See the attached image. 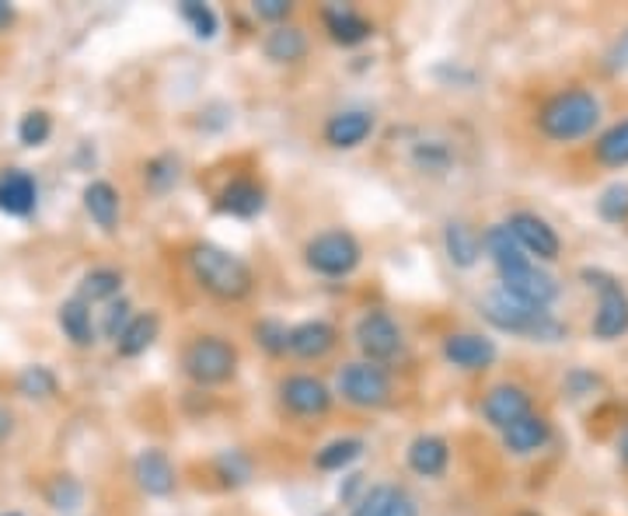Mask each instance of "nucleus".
<instances>
[{
    "label": "nucleus",
    "instance_id": "1",
    "mask_svg": "<svg viewBox=\"0 0 628 516\" xmlns=\"http://www.w3.org/2000/svg\"><path fill=\"white\" fill-rule=\"evenodd\" d=\"M482 249L496 268L500 276V289L510 297H517L531 307H545L552 310V304L558 301V283L555 276H548L542 265H537L513 234L506 231V223H492V228L482 231Z\"/></svg>",
    "mask_w": 628,
    "mask_h": 516
},
{
    "label": "nucleus",
    "instance_id": "2",
    "mask_svg": "<svg viewBox=\"0 0 628 516\" xmlns=\"http://www.w3.org/2000/svg\"><path fill=\"white\" fill-rule=\"evenodd\" d=\"M186 268L192 283L220 304H244L255 294V268L217 241H192L186 249Z\"/></svg>",
    "mask_w": 628,
    "mask_h": 516
},
{
    "label": "nucleus",
    "instance_id": "3",
    "mask_svg": "<svg viewBox=\"0 0 628 516\" xmlns=\"http://www.w3.org/2000/svg\"><path fill=\"white\" fill-rule=\"evenodd\" d=\"M600 116H604L600 98L590 92V87L573 84L537 105L534 126L548 144H576L583 137H590V133L600 126Z\"/></svg>",
    "mask_w": 628,
    "mask_h": 516
},
{
    "label": "nucleus",
    "instance_id": "4",
    "mask_svg": "<svg viewBox=\"0 0 628 516\" xmlns=\"http://www.w3.org/2000/svg\"><path fill=\"white\" fill-rule=\"evenodd\" d=\"M479 310L496 331L517 335V339H524V343H563L569 335V328L558 322L552 310L531 307V304H524L517 297L503 294V289H492V294H485L479 301Z\"/></svg>",
    "mask_w": 628,
    "mask_h": 516
},
{
    "label": "nucleus",
    "instance_id": "5",
    "mask_svg": "<svg viewBox=\"0 0 628 516\" xmlns=\"http://www.w3.org/2000/svg\"><path fill=\"white\" fill-rule=\"evenodd\" d=\"M178 367H182V377L192 380L196 388H220V385H231L238 377L241 356L228 335L203 331V335H192V339L182 346V352H178Z\"/></svg>",
    "mask_w": 628,
    "mask_h": 516
},
{
    "label": "nucleus",
    "instance_id": "6",
    "mask_svg": "<svg viewBox=\"0 0 628 516\" xmlns=\"http://www.w3.org/2000/svg\"><path fill=\"white\" fill-rule=\"evenodd\" d=\"M301 259L307 265V273H314V276L346 280L364 265V244L346 228H328V231H318L304 241Z\"/></svg>",
    "mask_w": 628,
    "mask_h": 516
},
{
    "label": "nucleus",
    "instance_id": "7",
    "mask_svg": "<svg viewBox=\"0 0 628 516\" xmlns=\"http://www.w3.org/2000/svg\"><path fill=\"white\" fill-rule=\"evenodd\" d=\"M332 391H335V398H343L349 409L377 412V409H388L395 401V380H391L388 367L353 360V364L339 367Z\"/></svg>",
    "mask_w": 628,
    "mask_h": 516
},
{
    "label": "nucleus",
    "instance_id": "8",
    "mask_svg": "<svg viewBox=\"0 0 628 516\" xmlns=\"http://www.w3.org/2000/svg\"><path fill=\"white\" fill-rule=\"evenodd\" d=\"M353 343L367 364L388 367V364L398 360L401 349H406V335H401V325L395 322L391 310L367 307L353 325Z\"/></svg>",
    "mask_w": 628,
    "mask_h": 516
},
{
    "label": "nucleus",
    "instance_id": "9",
    "mask_svg": "<svg viewBox=\"0 0 628 516\" xmlns=\"http://www.w3.org/2000/svg\"><path fill=\"white\" fill-rule=\"evenodd\" d=\"M583 280L590 289H597V310L590 322V335L600 343H615L621 335H628V294L625 286L600 273V268H583Z\"/></svg>",
    "mask_w": 628,
    "mask_h": 516
},
{
    "label": "nucleus",
    "instance_id": "10",
    "mask_svg": "<svg viewBox=\"0 0 628 516\" xmlns=\"http://www.w3.org/2000/svg\"><path fill=\"white\" fill-rule=\"evenodd\" d=\"M276 398L286 415L294 419H322L335 406V391L314 373H286L276 385Z\"/></svg>",
    "mask_w": 628,
    "mask_h": 516
},
{
    "label": "nucleus",
    "instance_id": "11",
    "mask_svg": "<svg viewBox=\"0 0 628 516\" xmlns=\"http://www.w3.org/2000/svg\"><path fill=\"white\" fill-rule=\"evenodd\" d=\"M406 165L422 178H447L458 168V144L443 133H416L406 144Z\"/></svg>",
    "mask_w": 628,
    "mask_h": 516
},
{
    "label": "nucleus",
    "instance_id": "12",
    "mask_svg": "<svg viewBox=\"0 0 628 516\" xmlns=\"http://www.w3.org/2000/svg\"><path fill=\"white\" fill-rule=\"evenodd\" d=\"M506 231L534 262H555L563 255V238H558V231L545 217H537L531 210H513L506 217Z\"/></svg>",
    "mask_w": 628,
    "mask_h": 516
},
{
    "label": "nucleus",
    "instance_id": "13",
    "mask_svg": "<svg viewBox=\"0 0 628 516\" xmlns=\"http://www.w3.org/2000/svg\"><path fill=\"white\" fill-rule=\"evenodd\" d=\"M440 356L454 370L482 373L489 367H496L500 346H496V339H489V335H482V331H451V335H443Z\"/></svg>",
    "mask_w": 628,
    "mask_h": 516
},
{
    "label": "nucleus",
    "instance_id": "14",
    "mask_svg": "<svg viewBox=\"0 0 628 516\" xmlns=\"http://www.w3.org/2000/svg\"><path fill=\"white\" fill-rule=\"evenodd\" d=\"M482 419L492 425V430H510L513 422H521L524 415L534 412V398L524 385L517 380H503V385H492L482 394V406H479Z\"/></svg>",
    "mask_w": 628,
    "mask_h": 516
},
{
    "label": "nucleus",
    "instance_id": "15",
    "mask_svg": "<svg viewBox=\"0 0 628 516\" xmlns=\"http://www.w3.org/2000/svg\"><path fill=\"white\" fill-rule=\"evenodd\" d=\"M343 335L332 322L325 318H304L297 325H290V339H286V356L304 364H322L328 356L339 349Z\"/></svg>",
    "mask_w": 628,
    "mask_h": 516
},
{
    "label": "nucleus",
    "instance_id": "16",
    "mask_svg": "<svg viewBox=\"0 0 628 516\" xmlns=\"http://www.w3.org/2000/svg\"><path fill=\"white\" fill-rule=\"evenodd\" d=\"M133 482H137V488L147 499H168L178 488V467L161 446H144L133 457Z\"/></svg>",
    "mask_w": 628,
    "mask_h": 516
},
{
    "label": "nucleus",
    "instance_id": "17",
    "mask_svg": "<svg viewBox=\"0 0 628 516\" xmlns=\"http://www.w3.org/2000/svg\"><path fill=\"white\" fill-rule=\"evenodd\" d=\"M374 129H377L374 112L353 105V108L332 112V116L322 123V140L332 150H356V147H364L374 137Z\"/></svg>",
    "mask_w": 628,
    "mask_h": 516
},
{
    "label": "nucleus",
    "instance_id": "18",
    "mask_svg": "<svg viewBox=\"0 0 628 516\" xmlns=\"http://www.w3.org/2000/svg\"><path fill=\"white\" fill-rule=\"evenodd\" d=\"M265 207H269V192L252 175L231 178V182L213 196V210L231 220H255L265 213Z\"/></svg>",
    "mask_w": 628,
    "mask_h": 516
},
{
    "label": "nucleus",
    "instance_id": "19",
    "mask_svg": "<svg viewBox=\"0 0 628 516\" xmlns=\"http://www.w3.org/2000/svg\"><path fill=\"white\" fill-rule=\"evenodd\" d=\"M318 18H322L325 35L335 42V46H346V50L349 46H364V42H370L374 32H377L374 21L364 11L349 8V4H325Z\"/></svg>",
    "mask_w": 628,
    "mask_h": 516
},
{
    "label": "nucleus",
    "instance_id": "20",
    "mask_svg": "<svg viewBox=\"0 0 628 516\" xmlns=\"http://www.w3.org/2000/svg\"><path fill=\"white\" fill-rule=\"evenodd\" d=\"M406 464L416 478L437 482L447 475V467H451V443L437 433H419L406 446Z\"/></svg>",
    "mask_w": 628,
    "mask_h": 516
},
{
    "label": "nucleus",
    "instance_id": "21",
    "mask_svg": "<svg viewBox=\"0 0 628 516\" xmlns=\"http://www.w3.org/2000/svg\"><path fill=\"white\" fill-rule=\"evenodd\" d=\"M443 255L447 262H451L454 268H461V273H468V268H475L482 262V231L475 228V223H468V220H447L443 223Z\"/></svg>",
    "mask_w": 628,
    "mask_h": 516
},
{
    "label": "nucleus",
    "instance_id": "22",
    "mask_svg": "<svg viewBox=\"0 0 628 516\" xmlns=\"http://www.w3.org/2000/svg\"><path fill=\"white\" fill-rule=\"evenodd\" d=\"M39 207V182L25 168H11L0 175V213L25 220Z\"/></svg>",
    "mask_w": 628,
    "mask_h": 516
},
{
    "label": "nucleus",
    "instance_id": "23",
    "mask_svg": "<svg viewBox=\"0 0 628 516\" xmlns=\"http://www.w3.org/2000/svg\"><path fill=\"white\" fill-rule=\"evenodd\" d=\"M311 53V39L301 25L286 21V25H276L262 35V56L276 66H297L304 63Z\"/></svg>",
    "mask_w": 628,
    "mask_h": 516
},
{
    "label": "nucleus",
    "instance_id": "24",
    "mask_svg": "<svg viewBox=\"0 0 628 516\" xmlns=\"http://www.w3.org/2000/svg\"><path fill=\"white\" fill-rule=\"evenodd\" d=\"M84 213L92 217V223L105 234H116L119 231V217H123V196L119 189L105 182V178H95V182H87L84 192Z\"/></svg>",
    "mask_w": 628,
    "mask_h": 516
},
{
    "label": "nucleus",
    "instance_id": "25",
    "mask_svg": "<svg viewBox=\"0 0 628 516\" xmlns=\"http://www.w3.org/2000/svg\"><path fill=\"white\" fill-rule=\"evenodd\" d=\"M500 436H503L506 454H513V457H531V454L545 451V446L552 443V422H548L542 412H531V415H524L521 422H513L510 430H503Z\"/></svg>",
    "mask_w": 628,
    "mask_h": 516
},
{
    "label": "nucleus",
    "instance_id": "26",
    "mask_svg": "<svg viewBox=\"0 0 628 516\" xmlns=\"http://www.w3.org/2000/svg\"><path fill=\"white\" fill-rule=\"evenodd\" d=\"M56 325L63 331V339L77 349H92L98 343V325H95L92 304H84L81 297H71L56 307Z\"/></svg>",
    "mask_w": 628,
    "mask_h": 516
},
{
    "label": "nucleus",
    "instance_id": "27",
    "mask_svg": "<svg viewBox=\"0 0 628 516\" xmlns=\"http://www.w3.org/2000/svg\"><path fill=\"white\" fill-rule=\"evenodd\" d=\"M157 335H161V314H157V310H137V314H133V322L123 328V335L116 339V352L123 356V360H137V356H144L157 343Z\"/></svg>",
    "mask_w": 628,
    "mask_h": 516
},
{
    "label": "nucleus",
    "instance_id": "28",
    "mask_svg": "<svg viewBox=\"0 0 628 516\" xmlns=\"http://www.w3.org/2000/svg\"><path fill=\"white\" fill-rule=\"evenodd\" d=\"M210 475L217 478L220 488H244L255 482V457L241 446H228V451L213 454L210 461Z\"/></svg>",
    "mask_w": 628,
    "mask_h": 516
},
{
    "label": "nucleus",
    "instance_id": "29",
    "mask_svg": "<svg viewBox=\"0 0 628 516\" xmlns=\"http://www.w3.org/2000/svg\"><path fill=\"white\" fill-rule=\"evenodd\" d=\"M367 451V440L364 436H335L328 443H322L314 451V467L325 471V475H339V471L353 467L356 461L364 457Z\"/></svg>",
    "mask_w": 628,
    "mask_h": 516
},
{
    "label": "nucleus",
    "instance_id": "30",
    "mask_svg": "<svg viewBox=\"0 0 628 516\" xmlns=\"http://www.w3.org/2000/svg\"><path fill=\"white\" fill-rule=\"evenodd\" d=\"M77 297L84 304H112L123 297V273L112 265H98V268H87L81 276V286H77Z\"/></svg>",
    "mask_w": 628,
    "mask_h": 516
},
{
    "label": "nucleus",
    "instance_id": "31",
    "mask_svg": "<svg viewBox=\"0 0 628 516\" xmlns=\"http://www.w3.org/2000/svg\"><path fill=\"white\" fill-rule=\"evenodd\" d=\"M144 189L150 196H168L178 182H182V157L171 154V150H161L144 161Z\"/></svg>",
    "mask_w": 628,
    "mask_h": 516
},
{
    "label": "nucleus",
    "instance_id": "32",
    "mask_svg": "<svg viewBox=\"0 0 628 516\" xmlns=\"http://www.w3.org/2000/svg\"><path fill=\"white\" fill-rule=\"evenodd\" d=\"M594 157L604 168H628V119L608 126L594 144Z\"/></svg>",
    "mask_w": 628,
    "mask_h": 516
},
{
    "label": "nucleus",
    "instance_id": "33",
    "mask_svg": "<svg viewBox=\"0 0 628 516\" xmlns=\"http://www.w3.org/2000/svg\"><path fill=\"white\" fill-rule=\"evenodd\" d=\"M14 388H18L21 398H29V401H50V398L60 394V377L50 367L35 364V367H25L18 373Z\"/></svg>",
    "mask_w": 628,
    "mask_h": 516
},
{
    "label": "nucleus",
    "instance_id": "34",
    "mask_svg": "<svg viewBox=\"0 0 628 516\" xmlns=\"http://www.w3.org/2000/svg\"><path fill=\"white\" fill-rule=\"evenodd\" d=\"M84 496H87V492H84L81 478H74V475H56L46 485V506L53 513H63V516L77 513L84 506Z\"/></svg>",
    "mask_w": 628,
    "mask_h": 516
},
{
    "label": "nucleus",
    "instance_id": "35",
    "mask_svg": "<svg viewBox=\"0 0 628 516\" xmlns=\"http://www.w3.org/2000/svg\"><path fill=\"white\" fill-rule=\"evenodd\" d=\"M178 18H182L189 32L203 42L217 39V32H220V14L210 4H199V0H182V4H178Z\"/></svg>",
    "mask_w": 628,
    "mask_h": 516
},
{
    "label": "nucleus",
    "instance_id": "36",
    "mask_svg": "<svg viewBox=\"0 0 628 516\" xmlns=\"http://www.w3.org/2000/svg\"><path fill=\"white\" fill-rule=\"evenodd\" d=\"M252 335H255V346L273 356V360H280V356H286V339H290V325L280 322V318H259L252 325Z\"/></svg>",
    "mask_w": 628,
    "mask_h": 516
},
{
    "label": "nucleus",
    "instance_id": "37",
    "mask_svg": "<svg viewBox=\"0 0 628 516\" xmlns=\"http://www.w3.org/2000/svg\"><path fill=\"white\" fill-rule=\"evenodd\" d=\"M50 137H53V116L46 108H32V112L21 116V123H18L21 147H42Z\"/></svg>",
    "mask_w": 628,
    "mask_h": 516
},
{
    "label": "nucleus",
    "instance_id": "38",
    "mask_svg": "<svg viewBox=\"0 0 628 516\" xmlns=\"http://www.w3.org/2000/svg\"><path fill=\"white\" fill-rule=\"evenodd\" d=\"M395 488H398V485H391V482L367 485V492L349 506L346 516H385L388 506H391V499H395Z\"/></svg>",
    "mask_w": 628,
    "mask_h": 516
},
{
    "label": "nucleus",
    "instance_id": "39",
    "mask_svg": "<svg viewBox=\"0 0 628 516\" xmlns=\"http://www.w3.org/2000/svg\"><path fill=\"white\" fill-rule=\"evenodd\" d=\"M597 217L608 220V223L628 220V182H611L597 196Z\"/></svg>",
    "mask_w": 628,
    "mask_h": 516
},
{
    "label": "nucleus",
    "instance_id": "40",
    "mask_svg": "<svg viewBox=\"0 0 628 516\" xmlns=\"http://www.w3.org/2000/svg\"><path fill=\"white\" fill-rule=\"evenodd\" d=\"M133 304L126 301V297H119V301H112V304H105V310H102V325H98V331L105 335V339L116 346V339L123 335V328L133 322Z\"/></svg>",
    "mask_w": 628,
    "mask_h": 516
},
{
    "label": "nucleus",
    "instance_id": "41",
    "mask_svg": "<svg viewBox=\"0 0 628 516\" xmlns=\"http://www.w3.org/2000/svg\"><path fill=\"white\" fill-rule=\"evenodd\" d=\"M252 11H255V18L259 21H269V25H286L290 18H294V4H290V0H255L252 4Z\"/></svg>",
    "mask_w": 628,
    "mask_h": 516
},
{
    "label": "nucleus",
    "instance_id": "42",
    "mask_svg": "<svg viewBox=\"0 0 628 516\" xmlns=\"http://www.w3.org/2000/svg\"><path fill=\"white\" fill-rule=\"evenodd\" d=\"M604 71H608V74H628V29L611 42L608 53H604Z\"/></svg>",
    "mask_w": 628,
    "mask_h": 516
},
{
    "label": "nucleus",
    "instance_id": "43",
    "mask_svg": "<svg viewBox=\"0 0 628 516\" xmlns=\"http://www.w3.org/2000/svg\"><path fill=\"white\" fill-rule=\"evenodd\" d=\"M385 516H422V506H419V499L412 496L406 485H398L395 488V499H391V506H388Z\"/></svg>",
    "mask_w": 628,
    "mask_h": 516
},
{
    "label": "nucleus",
    "instance_id": "44",
    "mask_svg": "<svg viewBox=\"0 0 628 516\" xmlns=\"http://www.w3.org/2000/svg\"><path fill=\"white\" fill-rule=\"evenodd\" d=\"M367 492V475H360V471H353V475H346V485H339V503L343 506H353L356 499H360Z\"/></svg>",
    "mask_w": 628,
    "mask_h": 516
},
{
    "label": "nucleus",
    "instance_id": "45",
    "mask_svg": "<svg viewBox=\"0 0 628 516\" xmlns=\"http://www.w3.org/2000/svg\"><path fill=\"white\" fill-rule=\"evenodd\" d=\"M18 430V422H14V412L8 406H0V443H8Z\"/></svg>",
    "mask_w": 628,
    "mask_h": 516
},
{
    "label": "nucleus",
    "instance_id": "46",
    "mask_svg": "<svg viewBox=\"0 0 628 516\" xmlns=\"http://www.w3.org/2000/svg\"><path fill=\"white\" fill-rule=\"evenodd\" d=\"M11 25H14V8L8 0H0V32H8Z\"/></svg>",
    "mask_w": 628,
    "mask_h": 516
},
{
    "label": "nucleus",
    "instance_id": "47",
    "mask_svg": "<svg viewBox=\"0 0 628 516\" xmlns=\"http://www.w3.org/2000/svg\"><path fill=\"white\" fill-rule=\"evenodd\" d=\"M618 457H621V464H628V425L618 433Z\"/></svg>",
    "mask_w": 628,
    "mask_h": 516
},
{
    "label": "nucleus",
    "instance_id": "48",
    "mask_svg": "<svg viewBox=\"0 0 628 516\" xmlns=\"http://www.w3.org/2000/svg\"><path fill=\"white\" fill-rule=\"evenodd\" d=\"M517 516H537V513H531V509H524V513H517Z\"/></svg>",
    "mask_w": 628,
    "mask_h": 516
},
{
    "label": "nucleus",
    "instance_id": "49",
    "mask_svg": "<svg viewBox=\"0 0 628 516\" xmlns=\"http://www.w3.org/2000/svg\"><path fill=\"white\" fill-rule=\"evenodd\" d=\"M4 516H21V513H4Z\"/></svg>",
    "mask_w": 628,
    "mask_h": 516
},
{
    "label": "nucleus",
    "instance_id": "50",
    "mask_svg": "<svg viewBox=\"0 0 628 516\" xmlns=\"http://www.w3.org/2000/svg\"><path fill=\"white\" fill-rule=\"evenodd\" d=\"M318 516H335V513H318Z\"/></svg>",
    "mask_w": 628,
    "mask_h": 516
}]
</instances>
